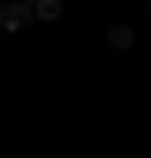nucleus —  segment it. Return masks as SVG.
I'll list each match as a JSON object with an SVG mask.
<instances>
[{"label":"nucleus","instance_id":"nucleus-1","mask_svg":"<svg viewBox=\"0 0 151 158\" xmlns=\"http://www.w3.org/2000/svg\"><path fill=\"white\" fill-rule=\"evenodd\" d=\"M32 25V4H0V28L21 32Z\"/></svg>","mask_w":151,"mask_h":158},{"label":"nucleus","instance_id":"nucleus-4","mask_svg":"<svg viewBox=\"0 0 151 158\" xmlns=\"http://www.w3.org/2000/svg\"><path fill=\"white\" fill-rule=\"evenodd\" d=\"M25 4H35V0H25Z\"/></svg>","mask_w":151,"mask_h":158},{"label":"nucleus","instance_id":"nucleus-3","mask_svg":"<svg viewBox=\"0 0 151 158\" xmlns=\"http://www.w3.org/2000/svg\"><path fill=\"white\" fill-rule=\"evenodd\" d=\"M109 42L116 46V49H130V46H134V32H130L127 25H112L109 28Z\"/></svg>","mask_w":151,"mask_h":158},{"label":"nucleus","instance_id":"nucleus-2","mask_svg":"<svg viewBox=\"0 0 151 158\" xmlns=\"http://www.w3.org/2000/svg\"><path fill=\"white\" fill-rule=\"evenodd\" d=\"M60 14H63L60 0H35L32 4V18H39V21H56Z\"/></svg>","mask_w":151,"mask_h":158}]
</instances>
